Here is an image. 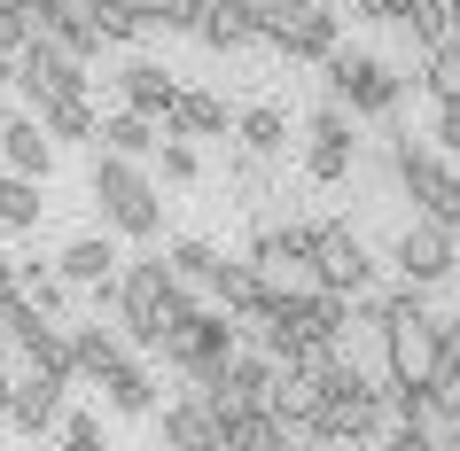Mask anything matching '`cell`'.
I'll list each match as a JSON object with an SVG mask.
<instances>
[{
    "label": "cell",
    "mask_w": 460,
    "mask_h": 451,
    "mask_svg": "<svg viewBox=\"0 0 460 451\" xmlns=\"http://www.w3.org/2000/svg\"><path fill=\"white\" fill-rule=\"evenodd\" d=\"M86 195L102 203V226H110L118 241H141V249L164 241V187H156L133 156L94 148V164H86Z\"/></svg>",
    "instance_id": "cell-1"
},
{
    "label": "cell",
    "mask_w": 460,
    "mask_h": 451,
    "mask_svg": "<svg viewBox=\"0 0 460 451\" xmlns=\"http://www.w3.org/2000/svg\"><path fill=\"white\" fill-rule=\"evenodd\" d=\"M188 304H195V296L172 281V265L156 257V249L118 273V327H125V343H141V351H164V334L180 327V311H188Z\"/></svg>",
    "instance_id": "cell-2"
},
{
    "label": "cell",
    "mask_w": 460,
    "mask_h": 451,
    "mask_svg": "<svg viewBox=\"0 0 460 451\" xmlns=\"http://www.w3.org/2000/svg\"><path fill=\"white\" fill-rule=\"evenodd\" d=\"M320 86H328V101H343L359 125H390L398 101H406V86H421V78H406V63H390V55L343 48V55L320 63Z\"/></svg>",
    "instance_id": "cell-3"
},
{
    "label": "cell",
    "mask_w": 460,
    "mask_h": 451,
    "mask_svg": "<svg viewBox=\"0 0 460 451\" xmlns=\"http://www.w3.org/2000/svg\"><path fill=\"white\" fill-rule=\"evenodd\" d=\"M234 351H243V319L218 311V304H188L180 327L164 334V366L180 381H195V389H218L226 366H234Z\"/></svg>",
    "instance_id": "cell-4"
},
{
    "label": "cell",
    "mask_w": 460,
    "mask_h": 451,
    "mask_svg": "<svg viewBox=\"0 0 460 451\" xmlns=\"http://www.w3.org/2000/svg\"><path fill=\"white\" fill-rule=\"evenodd\" d=\"M383 265L398 273V281L413 288H453L460 281V226H445V218H398L383 241Z\"/></svg>",
    "instance_id": "cell-5"
},
{
    "label": "cell",
    "mask_w": 460,
    "mask_h": 451,
    "mask_svg": "<svg viewBox=\"0 0 460 451\" xmlns=\"http://www.w3.org/2000/svg\"><path fill=\"white\" fill-rule=\"evenodd\" d=\"M390 171H398V187H406V203L421 218L460 226V164H445V148H437V141L390 133Z\"/></svg>",
    "instance_id": "cell-6"
},
{
    "label": "cell",
    "mask_w": 460,
    "mask_h": 451,
    "mask_svg": "<svg viewBox=\"0 0 460 451\" xmlns=\"http://www.w3.org/2000/svg\"><path fill=\"white\" fill-rule=\"evenodd\" d=\"M351 171H359V117L343 101H320L305 117V179L313 187H343Z\"/></svg>",
    "instance_id": "cell-7"
},
{
    "label": "cell",
    "mask_w": 460,
    "mask_h": 451,
    "mask_svg": "<svg viewBox=\"0 0 460 451\" xmlns=\"http://www.w3.org/2000/svg\"><path fill=\"white\" fill-rule=\"evenodd\" d=\"M320 288H336V296H375V273L383 257L351 234V218H320V257H313Z\"/></svg>",
    "instance_id": "cell-8"
},
{
    "label": "cell",
    "mask_w": 460,
    "mask_h": 451,
    "mask_svg": "<svg viewBox=\"0 0 460 451\" xmlns=\"http://www.w3.org/2000/svg\"><path fill=\"white\" fill-rule=\"evenodd\" d=\"M16 94H24L31 109H55V101H86V63H78V55H63L55 39H31V48L16 55Z\"/></svg>",
    "instance_id": "cell-9"
},
{
    "label": "cell",
    "mask_w": 460,
    "mask_h": 451,
    "mask_svg": "<svg viewBox=\"0 0 460 451\" xmlns=\"http://www.w3.org/2000/svg\"><path fill=\"white\" fill-rule=\"evenodd\" d=\"M156 428H164V451H226V421H218V404L203 397V389L172 397L164 412H156Z\"/></svg>",
    "instance_id": "cell-10"
},
{
    "label": "cell",
    "mask_w": 460,
    "mask_h": 451,
    "mask_svg": "<svg viewBox=\"0 0 460 451\" xmlns=\"http://www.w3.org/2000/svg\"><path fill=\"white\" fill-rule=\"evenodd\" d=\"M110 86H118V109H141V117H156V125L172 117V101L188 94V86H180V78H172L156 55H133V63H125Z\"/></svg>",
    "instance_id": "cell-11"
},
{
    "label": "cell",
    "mask_w": 460,
    "mask_h": 451,
    "mask_svg": "<svg viewBox=\"0 0 460 451\" xmlns=\"http://www.w3.org/2000/svg\"><path fill=\"white\" fill-rule=\"evenodd\" d=\"M55 273L94 296V288H118L125 257H118V241H110V234H78V241H63V249H55Z\"/></svg>",
    "instance_id": "cell-12"
},
{
    "label": "cell",
    "mask_w": 460,
    "mask_h": 451,
    "mask_svg": "<svg viewBox=\"0 0 460 451\" xmlns=\"http://www.w3.org/2000/svg\"><path fill=\"white\" fill-rule=\"evenodd\" d=\"M0 164L24 171V179H48L55 171V133L31 109H8V133H0Z\"/></svg>",
    "instance_id": "cell-13"
},
{
    "label": "cell",
    "mask_w": 460,
    "mask_h": 451,
    "mask_svg": "<svg viewBox=\"0 0 460 451\" xmlns=\"http://www.w3.org/2000/svg\"><path fill=\"white\" fill-rule=\"evenodd\" d=\"M102 404H110L118 421H156V366H141V358L110 366V374H102Z\"/></svg>",
    "instance_id": "cell-14"
},
{
    "label": "cell",
    "mask_w": 460,
    "mask_h": 451,
    "mask_svg": "<svg viewBox=\"0 0 460 451\" xmlns=\"http://www.w3.org/2000/svg\"><path fill=\"white\" fill-rule=\"evenodd\" d=\"M211 304L218 311H234V319H258L266 311V273L250 257H218V273H211Z\"/></svg>",
    "instance_id": "cell-15"
},
{
    "label": "cell",
    "mask_w": 460,
    "mask_h": 451,
    "mask_svg": "<svg viewBox=\"0 0 460 451\" xmlns=\"http://www.w3.org/2000/svg\"><path fill=\"white\" fill-rule=\"evenodd\" d=\"M226 101L211 94V86H188V94L172 101V117H164V141H218V133H226Z\"/></svg>",
    "instance_id": "cell-16"
},
{
    "label": "cell",
    "mask_w": 460,
    "mask_h": 451,
    "mask_svg": "<svg viewBox=\"0 0 460 451\" xmlns=\"http://www.w3.org/2000/svg\"><path fill=\"white\" fill-rule=\"evenodd\" d=\"M63 389H71V381L24 374V381H16V412H8V428H16V436H48V428H63Z\"/></svg>",
    "instance_id": "cell-17"
},
{
    "label": "cell",
    "mask_w": 460,
    "mask_h": 451,
    "mask_svg": "<svg viewBox=\"0 0 460 451\" xmlns=\"http://www.w3.org/2000/svg\"><path fill=\"white\" fill-rule=\"evenodd\" d=\"M71 358H78V381H102L110 366H125V327H102V319H71Z\"/></svg>",
    "instance_id": "cell-18"
},
{
    "label": "cell",
    "mask_w": 460,
    "mask_h": 451,
    "mask_svg": "<svg viewBox=\"0 0 460 451\" xmlns=\"http://www.w3.org/2000/svg\"><path fill=\"white\" fill-rule=\"evenodd\" d=\"M234 141H243V156H281L289 148V109L281 101H250V109H234Z\"/></svg>",
    "instance_id": "cell-19"
},
{
    "label": "cell",
    "mask_w": 460,
    "mask_h": 451,
    "mask_svg": "<svg viewBox=\"0 0 460 451\" xmlns=\"http://www.w3.org/2000/svg\"><path fill=\"white\" fill-rule=\"evenodd\" d=\"M102 148H110V156L148 164V156H164V125L141 117V109H110V117H102Z\"/></svg>",
    "instance_id": "cell-20"
},
{
    "label": "cell",
    "mask_w": 460,
    "mask_h": 451,
    "mask_svg": "<svg viewBox=\"0 0 460 451\" xmlns=\"http://www.w3.org/2000/svg\"><path fill=\"white\" fill-rule=\"evenodd\" d=\"M203 48H211V55L258 48V8H250V0H211V16H203Z\"/></svg>",
    "instance_id": "cell-21"
},
{
    "label": "cell",
    "mask_w": 460,
    "mask_h": 451,
    "mask_svg": "<svg viewBox=\"0 0 460 451\" xmlns=\"http://www.w3.org/2000/svg\"><path fill=\"white\" fill-rule=\"evenodd\" d=\"M48 179H24V171H0V234H40L48 218Z\"/></svg>",
    "instance_id": "cell-22"
},
{
    "label": "cell",
    "mask_w": 460,
    "mask_h": 451,
    "mask_svg": "<svg viewBox=\"0 0 460 451\" xmlns=\"http://www.w3.org/2000/svg\"><path fill=\"white\" fill-rule=\"evenodd\" d=\"M63 55H78V63H94L102 48H110V31H102V16L94 8H78V0H63V16H55V31H48Z\"/></svg>",
    "instance_id": "cell-23"
},
{
    "label": "cell",
    "mask_w": 460,
    "mask_h": 451,
    "mask_svg": "<svg viewBox=\"0 0 460 451\" xmlns=\"http://www.w3.org/2000/svg\"><path fill=\"white\" fill-rule=\"evenodd\" d=\"M31 117L55 133V148H102V117H94V101H55V109H31Z\"/></svg>",
    "instance_id": "cell-24"
},
{
    "label": "cell",
    "mask_w": 460,
    "mask_h": 451,
    "mask_svg": "<svg viewBox=\"0 0 460 451\" xmlns=\"http://www.w3.org/2000/svg\"><path fill=\"white\" fill-rule=\"evenodd\" d=\"M289 444H296V428H289V421H273L266 404L226 421V451H289Z\"/></svg>",
    "instance_id": "cell-25"
},
{
    "label": "cell",
    "mask_w": 460,
    "mask_h": 451,
    "mask_svg": "<svg viewBox=\"0 0 460 451\" xmlns=\"http://www.w3.org/2000/svg\"><path fill=\"white\" fill-rule=\"evenodd\" d=\"M413 39V55H437L453 48V0H406V24H398Z\"/></svg>",
    "instance_id": "cell-26"
},
{
    "label": "cell",
    "mask_w": 460,
    "mask_h": 451,
    "mask_svg": "<svg viewBox=\"0 0 460 451\" xmlns=\"http://www.w3.org/2000/svg\"><path fill=\"white\" fill-rule=\"evenodd\" d=\"M164 265H172V281H180V288H211V273H218V249H211V241H172V249H164Z\"/></svg>",
    "instance_id": "cell-27"
},
{
    "label": "cell",
    "mask_w": 460,
    "mask_h": 451,
    "mask_svg": "<svg viewBox=\"0 0 460 451\" xmlns=\"http://www.w3.org/2000/svg\"><path fill=\"white\" fill-rule=\"evenodd\" d=\"M421 94H429L437 109H453V101H460V39H453V48H437V55H421Z\"/></svg>",
    "instance_id": "cell-28"
},
{
    "label": "cell",
    "mask_w": 460,
    "mask_h": 451,
    "mask_svg": "<svg viewBox=\"0 0 460 451\" xmlns=\"http://www.w3.org/2000/svg\"><path fill=\"white\" fill-rule=\"evenodd\" d=\"M55 451H110V436H102V412H63V428H55Z\"/></svg>",
    "instance_id": "cell-29"
},
{
    "label": "cell",
    "mask_w": 460,
    "mask_h": 451,
    "mask_svg": "<svg viewBox=\"0 0 460 451\" xmlns=\"http://www.w3.org/2000/svg\"><path fill=\"white\" fill-rule=\"evenodd\" d=\"M156 171H164V187H195V179H203V156H195V141H164Z\"/></svg>",
    "instance_id": "cell-30"
},
{
    "label": "cell",
    "mask_w": 460,
    "mask_h": 451,
    "mask_svg": "<svg viewBox=\"0 0 460 451\" xmlns=\"http://www.w3.org/2000/svg\"><path fill=\"white\" fill-rule=\"evenodd\" d=\"M31 39H40V24H31L24 0H0V55H24Z\"/></svg>",
    "instance_id": "cell-31"
},
{
    "label": "cell",
    "mask_w": 460,
    "mask_h": 451,
    "mask_svg": "<svg viewBox=\"0 0 460 451\" xmlns=\"http://www.w3.org/2000/svg\"><path fill=\"white\" fill-rule=\"evenodd\" d=\"M94 16H102V31H110V48H133V39H148V31H156L148 16H133V8H118V0H102Z\"/></svg>",
    "instance_id": "cell-32"
},
{
    "label": "cell",
    "mask_w": 460,
    "mask_h": 451,
    "mask_svg": "<svg viewBox=\"0 0 460 451\" xmlns=\"http://www.w3.org/2000/svg\"><path fill=\"white\" fill-rule=\"evenodd\" d=\"M359 24H406V0H351Z\"/></svg>",
    "instance_id": "cell-33"
},
{
    "label": "cell",
    "mask_w": 460,
    "mask_h": 451,
    "mask_svg": "<svg viewBox=\"0 0 460 451\" xmlns=\"http://www.w3.org/2000/svg\"><path fill=\"white\" fill-rule=\"evenodd\" d=\"M383 451H437V428H390Z\"/></svg>",
    "instance_id": "cell-34"
},
{
    "label": "cell",
    "mask_w": 460,
    "mask_h": 451,
    "mask_svg": "<svg viewBox=\"0 0 460 451\" xmlns=\"http://www.w3.org/2000/svg\"><path fill=\"white\" fill-rule=\"evenodd\" d=\"M429 141H437V148H453V156H460V101H453V109H437Z\"/></svg>",
    "instance_id": "cell-35"
},
{
    "label": "cell",
    "mask_w": 460,
    "mask_h": 451,
    "mask_svg": "<svg viewBox=\"0 0 460 451\" xmlns=\"http://www.w3.org/2000/svg\"><path fill=\"white\" fill-rule=\"evenodd\" d=\"M16 296H24V273H16V257H0V311L16 304Z\"/></svg>",
    "instance_id": "cell-36"
},
{
    "label": "cell",
    "mask_w": 460,
    "mask_h": 451,
    "mask_svg": "<svg viewBox=\"0 0 460 451\" xmlns=\"http://www.w3.org/2000/svg\"><path fill=\"white\" fill-rule=\"evenodd\" d=\"M118 8H133V16H148V24L164 31V8H172V0H118Z\"/></svg>",
    "instance_id": "cell-37"
},
{
    "label": "cell",
    "mask_w": 460,
    "mask_h": 451,
    "mask_svg": "<svg viewBox=\"0 0 460 451\" xmlns=\"http://www.w3.org/2000/svg\"><path fill=\"white\" fill-rule=\"evenodd\" d=\"M437 451H460V421H445V428H437Z\"/></svg>",
    "instance_id": "cell-38"
},
{
    "label": "cell",
    "mask_w": 460,
    "mask_h": 451,
    "mask_svg": "<svg viewBox=\"0 0 460 451\" xmlns=\"http://www.w3.org/2000/svg\"><path fill=\"white\" fill-rule=\"evenodd\" d=\"M0 86H16V55H0Z\"/></svg>",
    "instance_id": "cell-39"
},
{
    "label": "cell",
    "mask_w": 460,
    "mask_h": 451,
    "mask_svg": "<svg viewBox=\"0 0 460 451\" xmlns=\"http://www.w3.org/2000/svg\"><path fill=\"white\" fill-rule=\"evenodd\" d=\"M453 39H460V0H453Z\"/></svg>",
    "instance_id": "cell-40"
},
{
    "label": "cell",
    "mask_w": 460,
    "mask_h": 451,
    "mask_svg": "<svg viewBox=\"0 0 460 451\" xmlns=\"http://www.w3.org/2000/svg\"><path fill=\"white\" fill-rule=\"evenodd\" d=\"M0 133H8V109H0Z\"/></svg>",
    "instance_id": "cell-41"
},
{
    "label": "cell",
    "mask_w": 460,
    "mask_h": 451,
    "mask_svg": "<svg viewBox=\"0 0 460 451\" xmlns=\"http://www.w3.org/2000/svg\"><path fill=\"white\" fill-rule=\"evenodd\" d=\"M78 8H102V0H78Z\"/></svg>",
    "instance_id": "cell-42"
}]
</instances>
